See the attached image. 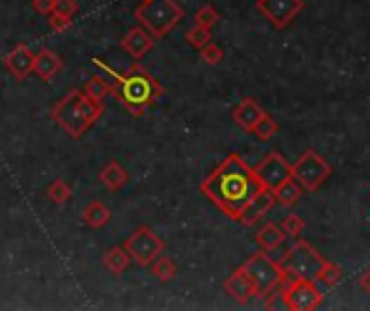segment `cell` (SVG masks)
Wrapping results in <instances>:
<instances>
[{
    "label": "cell",
    "mask_w": 370,
    "mask_h": 311,
    "mask_svg": "<svg viewBox=\"0 0 370 311\" xmlns=\"http://www.w3.org/2000/svg\"><path fill=\"white\" fill-rule=\"evenodd\" d=\"M279 227L284 229L286 236L297 238V236H301L304 229H306V220H304L301 216H297V214H288V216H284V218H281Z\"/></svg>",
    "instance_id": "83f0119b"
},
{
    "label": "cell",
    "mask_w": 370,
    "mask_h": 311,
    "mask_svg": "<svg viewBox=\"0 0 370 311\" xmlns=\"http://www.w3.org/2000/svg\"><path fill=\"white\" fill-rule=\"evenodd\" d=\"M150 272H152L161 283H167V281H171V279L178 275V266H176V262H174L171 258L159 255V258L150 264Z\"/></svg>",
    "instance_id": "cb8c5ba5"
},
{
    "label": "cell",
    "mask_w": 370,
    "mask_h": 311,
    "mask_svg": "<svg viewBox=\"0 0 370 311\" xmlns=\"http://www.w3.org/2000/svg\"><path fill=\"white\" fill-rule=\"evenodd\" d=\"M329 175H331V165L314 149L304 151L297 158V163L292 165V178L304 186L306 193L319 190L329 180Z\"/></svg>",
    "instance_id": "52a82bcc"
},
{
    "label": "cell",
    "mask_w": 370,
    "mask_h": 311,
    "mask_svg": "<svg viewBox=\"0 0 370 311\" xmlns=\"http://www.w3.org/2000/svg\"><path fill=\"white\" fill-rule=\"evenodd\" d=\"M121 48L134 58V61H141L147 52L154 48V37L147 33L145 29L141 26H134L130 29L124 37H121Z\"/></svg>",
    "instance_id": "9a60e30c"
},
{
    "label": "cell",
    "mask_w": 370,
    "mask_h": 311,
    "mask_svg": "<svg viewBox=\"0 0 370 311\" xmlns=\"http://www.w3.org/2000/svg\"><path fill=\"white\" fill-rule=\"evenodd\" d=\"M281 302L290 311H312L323 302V292L312 279H292L281 285Z\"/></svg>",
    "instance_id": "9c48e42d"
},
{
    "label": "cell",
    "mask_w": 370,
    "mask_h": 311,
    "mask_svg": "<svg viewBox=\"0 0 370 311\" xmlns=\"http://www.w3.org/2000/svg\"><path fill=\"white\" fill-rule=\"evenodd\" d=\"M277 130H279V126H277V121L271 117V115H264L256 126H254V130H251V134H256L260 141H271L275 134H277Z\"/></svg>",
    "instance_id": "484cf974"
},
{
    "label": "cell",
    "mask_w": 370,
    "mask_h": 311,
    "mask_svg": "<svg viewBox=\"0 0 370 311\" xmlns=\"http://www.w3.org/2000/svg\"><path fill=\"white\" fill-rule=\"evenodd\" d=\"M258 182L262 184V188L275 190L279 188L286 180L292 178V165L284 158L279 151H271L269 156H264L262 163L254 169Z\"/></svg>",
    "instance_id": "30bf717a"
},
{
    "label": "cell",
    "mask_w": 370,
    "mask_h": 311,
    "mask_svg": "<svg viewBox=\"0 0 370 311\" xmlns=\"http://www.w3.org/2000/svg\"><path fill=\"white\" fill-rule=\"evenodd\" d=\"M201 61L204 63H208V65H219L221 61H224V50H221L216 44H206L204 48H201Z\"/></svg>",
    "instance_id": "4dcf8cb0"
},
{
    "label": "cell",
    "mask_w": 370,
    "mask_h": 311,
    "mask_svg": "<svg viewBox=\"0 0 370 311\" xmlns=\"http://www.w3.org/2000/svg\"><path fill=\"white\" fill-rule=\"evenodd\" d=\"M33 63H35V54L26 44H18L5 56V67L16 81H26V78L33 73Z\"/></svg>",
    "instance_id": "7c38bea8"
},
{
    "label": "cell",
    "mask_w": 370,
    "mask_h": 311,
    "mask_svg": "<svg viewBox=\"0 0 370 311\" xmlns=\"http://www.w3.org/2000/svg\"><path fill=\"white\" fill-rule=\"evenodd\" d=\"M139 24L156 39L167 37L184 18V9L176 0H143V5L134 9Z\"/></svg>",
    "instance_id": "277c9868"
},
{
    "label": "cell",
    "mask_w": 370,
    "mask_h": 311,
    "mask_svg": "<svg viewBox=\"0 0 370 311\" xmlns=\"http://www.w3.org/2000/svg\"><path fill=\"white\" fill-rule=\"evenodd\" d=\"M264 115H266L264 108H262L254 98H245V100L239 102V104L234 106V111H232L234 123H236L241 130H245V132H251L254 126H256Z\"/></svg>",
    "instance_id": "2e32d148"
},
{
    "label": "cell",
    "mask_w": 370,
    "mask_h": 311,
    "mask_svg": "<svg viewBox=\"0 0 370 311\" xmlns=\"http://www.w3.org/2000/svg\"><path fill=\"white\" fill-rule=\"evenodd\" d=\"M46 195H48V199H50L52 203L63 205V203H67V201H69V197H71V188H69L63 180H54V182L48 186Z\"/></svg>",
    "instance_id": "4316f807"
},
{
    "label": "cell",
    "mask_w": 370,
    "mask_h": 311,
    "mask_svg": "<svg viewBox=\"0 0 370 311\" xmlns=\"http://www.w3.org/2000/svg\"><path fill=\"white\" fill-rule=\"evenodd\" d=\"M48 26H50L52 31H56V33H65V31L71 26V18H69V16H63V14H59V11H52V14L48 16Z\"/></svg>",
    "instance_id": "1f68e13d"
},
{
    "label": "cell",
    "mask_w": 370,
    "mask_h": 311,
    "mask_svg": "<svg viewBox=\"0 0 370 311\" xmlns=\"http://www.w3.org/2000/svg\"><path fill=\"white\" fill-rule=\"evenodd\" d=\"M63 69V58L48 50V48H41L37 54H35V63H33V71L41 78L44 83H52V78Z\"/></svg>",
    "instance_id": "e0dca14e"
},
{
    "label": "cell",
    "mask_w": 370,
    "mask_h": 311,
    "mask_svg": "<svg viewBox=\"0 0 370 311\" xmlns=\"http://www.w3.org/2000/svg\"><path fill=\"white\" fill-rule=\"evenodd\" d=\"M256 9L262 18H266L275 29H286L304 9V0H258Z\"/></svg>",
    "instance_id": "8fae6325"
},
{
    "label": "cell",
    "mask_w": 370,
    "mask_h": 311,
    "mask_svg": "<svg viewBox=\"0 0 370 311\" xmlns=\"http://www.w3.org/2000/svg\"><path fill=\"white\" fill-rule=\"evenodd\" d=\"M102 264H104V268H106L109 272L121 275V272L128 270V266L132 264V260H130V255H128V251H126L124 247H113V249H109V251L104 253Z\"/></svg>",
    "instance_id": "44dd1931"
},
{
    "label": "cell",
    "mask_w": 370,
    "mask_h": 311,
    "mask_svg": "<svg viewBox=\"0 0 370 311\" xmlns=\"http://www.w3.org/2000/svg\"><path fill=\"white\" fill-rule=\"evenodd\" d=\"M277 203V199H275V193L273 190H269V188H260L258 190V195L247 203V208L241 212V216H239V223H243L245 227H251V225H256L262 216H266L271 210H273V205Z\"/></svg>",
    "instance_id": "4fadbf2b"
},
{
    "label": "cell",
    "mask_w": 370,
    "mask_h": 311,
    "mask_svg": "<svg viewBox=\"0 0 370 311\" xmlns=\"http://www.w3.org/2000/svg\"><path fill=\"white\" fill-rule=\"evenodd\" d=\"M210 39H212V35H210V29H204V26H193V29H189L186 31V41L193 46V48H197V50H201L206 44H210Z\"/></svg>",
    "instance_id": "f546056e"
},
{
    "label": "cell",
    "mask_w": 370,
    "mask_h": 311,
    "mask_svg": "<svg viewBox=\"0 0 370 311\" xmlns=\"http://www.w3.org/2000/svg\"><path fill=\"white\" fill-rule=\"evenodd\" d=\"M100 182H102L111 193H115V190H119L121 186H126V182H128V171H126L119 163L111 160V163L100 171Z\"/></svg>",
    "instance_id": "d6986e66"
},
{
    "label": "cell",
    "mask_w": 370,
    "mask_h": 311,
    "mask_svg": "<svg viewBox=\"0 0 370 311\" xmlns=\"http://www.w3.org/2000/svg\"><path fill=\"white\" fill-rule=\"evenodd\" d=\"M260 188L262 184L258 182L254 169L239 153H230L199 186V190L232 220H239L241 212Z\"/></svg>",
    "instance_id": "6da1fadb"
},
{
    "label": "cell",
    "mask_w": 370,
    "mask_h": 311,
    "mask_svg": "<svg viewBox=\"0 0 370 311\" xmlns=\"http://www.w3.org/2000/svg\"><path fill=\"white\" fill-rule=\"evenodd\" d=\"M124 249L128 251V255L134 264L150 266L159 255H163L165 243L156 236L150 227H139L126 238Z\"/></svg>",
    "instance_id": "ba28073f"
},
{
    "label": "cell",
    "mask_w": 370,
    "mask_h": 311,
    "mask_svg": "<svg viewBox=\"0 0 370 311\" xmlns=\"http://www.w3.org/2000/svg\"><path fill=\"white\" fill-rule=\"evenodd\" d=\"M323 264H325L323 255L306 240L294 243L284 255V260L279 262V266L294 279L301 277V279H312V281H316V275L323 268Z\"/></svg>",
    "instance_id": "8992f818"
},
{
    "label": "cell",
    "mask_w": 370,
    "mask_h": 311,
    "mask_svg": "<svg viewBox=\"0 0 370 311\" xmlns=\"http://www.w3.org/2000/svg\"><path fill=\"white\" fill-rule=\"evenodd\" d=\"M83 93H85L87 98H91L94 102H100V104H102V102L113 93V87H111V83H109V78H104V76H100V73H94V76L89 78V81H87Z\"/></svg>",
    "instance_id": "7402d4cb"
},
{
    "label": "cell",
    "mask_w": 370,
    "mask_h": 311,
    "mask_svg": "<svg viewBox=\"0 0 370 311\" xmlns=\"http://www.w3.org/2000/svg\"><path fill=\"white\" fill-rule=\"evenodd\" d=\"M219 20H221V16H219V11H216L212 5H204V7H199L197 14H195V24H197V26H204V29L216 26Z\"/></svg>",
    "instance_id": "f1b7e54d"
},
{
    "label": "cell",
    "mask_w": 370,
    "mask_h": 311,
    "mask_svg": "<svg viewBox=\"0 0 370 311\" xmlns=\"http://www.w3.org/2000/svg\"><path fill=\"white\" fill-rule=\"evenodd\" d=\"M224 290L228 292V296H232V298H234L236 302H241V305H247L254 296H258V292H256V287H254L249 275L243 270V266L236 268V270L226 279Z\"/></svg>",
    "instance_id": "5bb4252c"
},
{
    "label": "cell",
    "mask_w": 370,
    "mask_h": 311,
    "mask_svg": "<svg viewBox=\"0 0 370 311\" xmlns=\"http://www.w3.org/2000/svg\"><path fill=\"white\" fill-rule=\"evenodd\" d=\"M340 279H342V268H340L338 264H334V262H325L323 268H321L319 275H316V281H321V283L327 285V287L338 285Z\"/></svg>",
    "instance_id": "d4e9b609"
},
{
    "label": "cell",
    "mask_w": 370,
    "mask_h": 311,
    "mask_svg": "<svg viewBox=\"0 0 370 311\" xmlns=\"http://www.w3.org/2000/svg\"><path fill=\"white\" fill-rule=\"evenodd\" d=\"M359 287H361L366 294H370V268H366V270L359 275Z\"/></svg>",
    "instance_id": "e575fe53"
},
{
    "label": "cell",
    "mask_w": 370,
    "mask_h": 311,
    "mask_svg": "<svg viewBox=\"0 0 370 311\" xmlns=\"http://www.w3.org/2000/svg\"><path fill=\"white\" fill-rule=\"evenodd\" d=\"M33 9L41 16H50L54 11V0H33Z\"/></svg>",
    "instance_id": "836d02e7"
},
{
    "label": "cell",
    "mask_w": 370,
    "mask_h": 311,
    "mask_svg": "<svg viewBox=\"0 0 370 311\" xmlns=\"http://www.w3.org/2000/svg\"><path fill=\"white\" fill-rule=\"evenodd\" d=\"M243 270L249 275V279H251V283H254L258 296H264V294H269L271 290H275L277 285H286L288 281L294 279L292 275H288V272L279 266V262L271 260L266 251L254 253V255L243 264Z\"/></svg>",
    "instance_id": "5b68a950"
},
{
    "label": "cell",
    "mask_w": 370,
    "mask_h": 311,
    "mask_svg": "<svg viewBox=\"0 0 370 311\" xmlns=\"http://www.w3.org/2000/svg\"><path fill=\"white\" fill-rule=\"evenodd\" d=\"M102 113L104 106L100 102H94L83 91H71L52 106L50 117L71 138H81L102 117Z\"/></svg>",
    "instance_id": "3957f363"
},
{
    "label": "cell",
    "mask_w": 370,
    "mask_h": 311,
    "mask_svg": "<svg viewBox=\"0 0 370 311\" xmlns=\"http://www.w3.org/2000/svg\"><path fill=\"white\" fill-rule=\"evenodd\" d=\"M284 240H286V233H284V229H281L277 223H266V225H262L260 231L256 233V245H258L262 251H266V253L279 249V247L284 245Z\"/></svg>",
    "instance_id": "ac0fdd59"
},
{
    "label": "cell",
    "mask_w": 370,
    "mask_h": 311,
    "mask_svg": "<svg viewBox=\"0 0 370 311\" xmlns=\"http://www.w3.org/2000/svg\"><path fill=\"white\" fill-rule=\"evenodd\" d=\"M83 220L87 227L91 229H102L109 220H111V210L109 205H104L102 201H91L85 210H83Z\"/></svg>",
    "instance_id": "ffe728a7"
},
{
    "label": "cell",
    "mask_w": 370,
    "mask_h": 311,
    "mask_svg": "<svg viewBox=\"0 0 370 311\" xmlns=\"http://www.w3.org/2000/svg\"><path fill=\"white\" fill-rule=\"evenodd\" d=\"M54 11L74 18V16L79 14V3H76V0H54Z\"/></svg>",
    "instance_id": "d6a6232c"
},
{
    "label": "cell",
    "mask_w": 370,
    "mask_h": 311,
    "mask_svg": "<svg viewBox=\"0 0 370 311\" xmlns=\"http://www.w3.org/2000/svg\"><path fill=\"white\" fill-rule=\"evenodd\" d=\"M275 193V199L281 203V205H294L299 199H301V195L306 193L304 190V186L294 180V178H290V180H286L279 188H275L273 190Z\"/></svg>",
    "instance_id": "603a6c76"
},
{
    "label": "cell",
    "mask_w": 370,
    "mask_h": 311,
    "mask_svg": "<svg viewBox=\"0 0 370 311\" xmlns=\"http://www.w3.org/2000/svg\"><path fill=\"white\" fill-rule=\"evenodd\" d=\"M94 65H98L109 76V83L113 87L115 100L134 117H143L145 111L165 93L163 85L141 65H130L121 73L111 69L100 58H94Z\"/></svg>",
    "instance_id": "7a4b0ae2"
}]
</instances>
